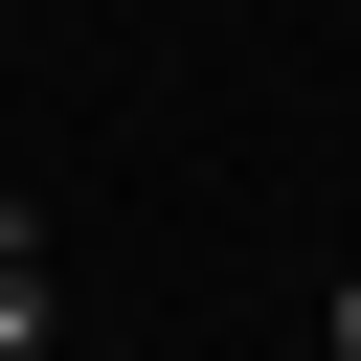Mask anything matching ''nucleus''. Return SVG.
<instances>
[{
    "label": "nucleus",
    "mask_w": 361,
    "mask_h": 361,
    "mask_svg": "<svg viewBox=\"0 0 361 361\" xmlns=\"http://www.w3.org/2000/svg\"><path fill=\"white\" fill-rule=\"evenodd\" d=\"M68 316H45V248H23V203H0V361H45Z\"/></svg>",
    "instance_id": "obj_1"
},
{
    "label": "nucleus",
    "mask_w": 361,
    "mask_h": 361,
    "mask_svg": "<svg viewBox=\"0 0 361 361\" xmlns=\"http://www.w3.org/2000/svg\"><path fill=\"white\" fill-rule=\"evenodd\" d=\"M0 23H23V0H0Z\"/></svg>",
    "instance_id": "obj_3"
},
{
    "label": "nucleus",
    "mask_w": 361,
    "mask_h": 361,
    "mask_svg": "<svg viewBox=\"0 0 361 361\" xmlns=\"http://www.w3.org/2000/svg\"><path fill=\"white\" fill-rule=\"evenodd\" d=\"M45 361H68V338H45Z\"/></svg>",
    "instance_id": "obj_5"
},
{
    "label": "nucleus",
    "mask_w": 361,
    "mask_h": 361,
    "mask_svg": "<svg viewBox=\"0 0 361 361\" xmlns=\"http://www.w3.org/2000/svg\"><path fill=\"white\" fill-rule=\"evenodd\" d=\"M0 45H23V23H0Z\"/></svg>",
    "instance_id": "obj_4"
},
{
    "label": "nucleus",
    "mask_w": 361,
    "mask_h": 361,
    "mask_svg": "<svg viewBox=\"0 0 361 361\" xmlns=\"http://www.w3.org/2000/svg\"><path fill=\"white\" fill-rule=\"evenodd\" d=\"M338 361H361V271H338Z\"/></svg>",
    "instance_id": "obj_2"
}]
</instances>
